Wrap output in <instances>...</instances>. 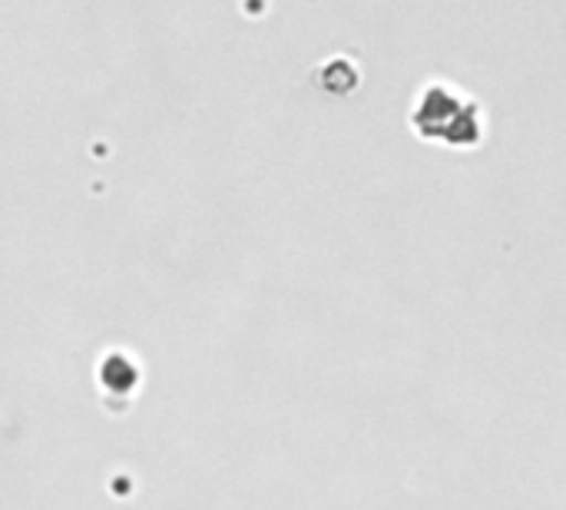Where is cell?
Here are the masks:
<instances>
[{
  "label": "cell",
  "mask_w": 566,
  "mask_h": 510,
  "mask_svg": "<svg viewBox=\"0 0 566 510\" xmlns=\"http://www.w3.org/2000/svg\"><path fill=\"white\" fill-rule=\"evenodd\" d=\"M411 126L428 143H441L451 149H474L484 139L478 103L448 83H431L418 96V106L411 113Z\"/></svg>",
  "instance_id": "cell-1"
}]
</instances>
